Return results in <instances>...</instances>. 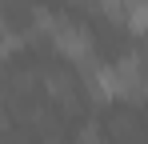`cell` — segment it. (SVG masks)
Segmentation results:
<instances>
[{"mask_svg":"<svg viewBox=\"0 0 148 144\" xmlns=\"http://www.w3.org/2000/svg\"><path fill=\"white\" fill-rule=\"evenodd\" d=\"M52 44L60 48L64 56H72V60H92V36L80 28V24H56L52 28Z\"/></svg>","mask_w":148,"mask_h":144,"instance_id":"6da1fadb","label":"cell"}]
</instances>
